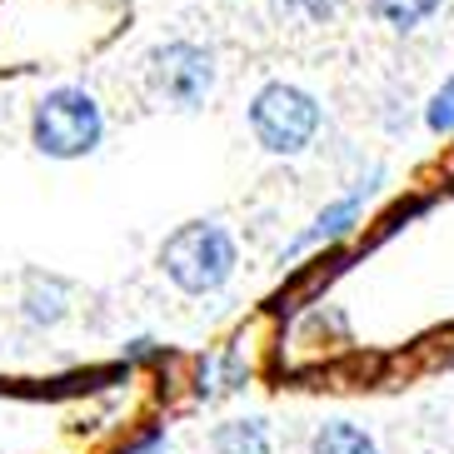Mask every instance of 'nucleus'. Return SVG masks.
<instances>
[{"instance_id":"11","label":"nucleus","mask_w":454,"mask_h":454,"mask_svg":"<svg viewBox=\"0 0 454 454\" xmlns=\"http://www.w3.org/2000/svg\"><path fill=\"white\" fill-rule=\"evenodd\" d=\"M285 11H300V15H309V20H320V15H334V5L340 0H280Z\"/></svg>"},{"instance_id":"12","label":"nucleus","mask_w":454,"mask_h":454,"mask_svg":"<svg viewBox=\"0 0 454 454\" xmlns=\"http://www.w3.org/2000/svg\"><path fill=\"white\" fill-rule=\"evenodd\" d=\"M450 175H454V155H450Z\"/></svg>"},{"instance_id":"8","label":"nucleus","mask_w":454,"mask_h":454,"mask_svg":"<svg viewBox=\"0 0 454 454\" xmlns=\"http://www.w3.org/2000/svg\"><path fill=\"white\" fill-rule=\"evenodd\" d=\"M364 11L380 20V26H389V30H419L429 20V15L440 11V0H364Z\"/></svg>"},{"instance_id":"5","label":"nucleus","mask_w":454,"mask_h":454,"mask_svg":"<svg viewBox=\"0 0 454 454\" xmlns=\"http://www.w3.org/2000/svg\"><path fill=\"white\" fill-rule=\"evenodd\" d=\"M374 185H380V170L370 175V180H360V185L349 190V195H340V200H330L320 215H315V225L300 235V240L290 245V254H300V250H309V245H320V240H340L345 230H355V220H360V210L370 205V195H374Z\"/></svg>"},{"instance_id":"6","label":"nucleus","mask_w":454,"mask_h":454,"mask_svg":"<svg viewBox=\"0 0 454 454\" xmlns=\"http://www.w3.org/2000/svg\"><path fill=\"white\" fill-rule=\"evenodd\" d=\"M66 280H55V275H26V320L30 325H55L66 315Z\"/></svg>"},{"instance_id":"2","label":"nucleus","mask_w":454,"mask_h":454,"mask_svg":"<svg viewBox=\"0 0 454 454\" xmlns=\"http://www.w3.org/2000/svg\"><path fill=\"white\" fill-rule=\"evenodd\" d=\"M106 135V115H100V100L81 85H60L35 106L30 115V145L51 155V160H81L100 145Z\"/></svg>"},{"instance_id":"10","label":"nucleus","mask_w":454,"mask_h":454,"mask_svg":"<svg viewBox=\"0 0 454 454\" xmlns=\"http://www.w3.org/2000/svg\"><path fill=\"white\" fill-rule=\"evenodd\" d=\"M425 125L434 135H454V75L434 90V100H429V110H425Z\"/></svg>"},{"instance_id":"1","label":"nucleus","mask_w":454,"mask_h":454,"mask_svg":"<svg viewBox=\"0 0 454 454\" xmlns=\"http://www.w3.org/2000/svg\"><path fill=\"white\" fill-rule=\"evenodd\" d=\"M160 270L185 294L220 290L235 275V235L215 220H190L160 245Z\"/></svg>"},{"instance_id":"9","label":"nucleus","mask_w":454,"mask_h":454,"mask_svg":"<svg viewBox=\"0 0 454 454\" xmlns=\"http://www.w3.org/2000/svg\"><path fill=\"white\" fill-rule=\"evenodd\" d=\"M309 454H380L374 440L364 434L360 425H349V419H334V425H320L315 429V444Z\"/></svg>"},{"instance_id":"3","label":"nucleus","mask_w":454,"mask_h":454,"mask_svg":"<svg viewBox=\"0 0 454 454\" xmlns=\"http://www.w3.org/2000/svg\"><path fill=\"white\" fill-rule=\"evenodd\" d=\"M320 100L290 81H270L250 100V130L270 155H305L320 135Z\"/></svg>"},{"instance_id":"4","label":"nucleus","mask_w":454,"mask_h":454,"mask_svg":"<svg viewBox=\"0 0 454 454\" xmlns=\"http://www.w3.org/2000/svg\"><path fill=\"white\" fill-rule=\"evenodd\" d=\"M145 81L170 110H200L215 90V55L195 41H165L145 55Z\"/></svg>"},{"instance_id":"7","label":"nucleus","mask_w":454,"mask_h":454,"mask_svg":"<svg viewBox=\"0 0 454 454\" xmlns=\"http://www.w3.org/2000/svg\"><path fill=\"white\" fill-rule=\"evenodd\" d=\"M215 454H270V425L265 419H230L210 434Z\"/></svg>"}]
</instances>
